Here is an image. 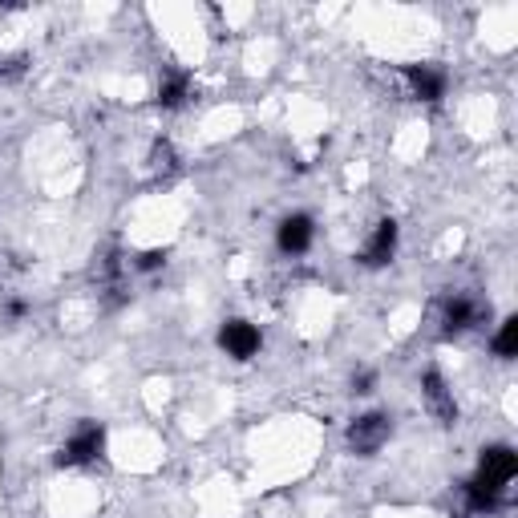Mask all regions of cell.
I'll return each mask as SVG.
<instances>
[{
    "instance_id": "7a4b0ae2",
    "label": "cell",
    "mask_w": 518,
    "mask_h": 518,
    "mask_svg": "<svg viewBox=\"0 0 518 518\" xmlns=\"http://www.w3.org/2000/svg\"><path fill=\"white\" fill-rule=\"evenodd\" d=\"M388 434H393V417H388V413H381V409L365 413V417H357L349 426V450L360 457H373L388 442Z\"/></svg>"
},
{
    "instance_id": "30bf717a",
    "label": "cell",
    "mask_w": 518,
    "mask_h": 518,
    "mask_svg": "<svg viewBox=\"0 0 518 518\" xmlns=\"http://www.w3.org/2000/svg\"><path fill=\"white\" fill-rule=\"evenodd\" d=\"M187 98H191V77L187 73H167L158 85V106L162 110H178L187 106Z\"/></svg>"
},
{
    "instance_id": "277c9868",
    "label": "cell",
    "mask_w": 518,
    "mask_h": 518,
    "mask_svg": "<svg viewBox=\"0 0 518 518\" xmlns=\"http://www.w3.org/2000/svg\"><path fill=\"white\" fill-rule=\"evenodd\" d=\"M219 344L227 349V357L252 360L255 352H259V344H264V336H259V328L247 324V321H227V324L219 328Z\"/></svg>"
},
{
    "instance_id": "52a82bcc",
    "label": "cell",
    "mask_w": 518,
    "mask_h": 518,
    "mask_svg": "<svg viewBox=\"0 0 518 518\" xmlns=\"http://www.w3.org/2000/svg\"><path fill=\"white\" fill-rule=\"evenodd\" d=\"M405 82H409L413 98H421V101L446 98V73L437 65H405Z\"/></svg>"
},
{
    "instance_id": "ba28073f",
    "label": "cell",
    "mask_w": 518,
    "mask_h": 518,
    "mask_svg": "<svg viewBox=\"0 0 518 518\" xmlns=\"http://www.w3.org/2000/svg\"><path fill=\"white\" fill-rule=\"evenodd\" d=\"M393 252H397V223L381 219V223H377V231H373V239H369L365 252H360L357 259L365 267H385L388 259H393Z\"/></svg>"
},
{
    "instance_id": "9a60e30c",
    "label": "cell",
    "mask_w": 518,
    "mask_h": 518,
    "mask_svg": "<svg viewBox=\"0 0 518 518\" xmlns=\"http://www.w3.org/2000/svg\"><path fill=\"white\" fill-rule=\"evenodd\" d=\"M162 264H167V255L162 252H142L138 255V272H158Z\"/></svg>"
},
{
    "instance_id": "8992f818",
    "label": "cell",
    "mask_w": 518,
    "mask_h": 518,
    "mask_svg": "<svg viewBox=\"0 0 518 518\" xmlns=\"http://www.w3.org/2000/svg\"><path fill=\"white\" fill-rule=\"evenodd\" d=\"M312 235H316V227H312V219H308V215H288V219L280 223V235H275V244H280L283 255H304L308 247H312Z\"/></svg>"
},
{
    "instance_id": "2e32d148",
    "label": "cell",
    "mask_w": 518,
    "mask_h": 518,
    "mask_svg": "<svg viewBox=\"0 0 518 518\" xmlns=\"http://www.w3.org/2000/svg\"><path fill=\"white\" fill-rule=\"evenodd\" d=\"M24 312H29V304H24V300H8V304H5V321H21Z\"/></svg>"
},
{
    "instance_id": "7c38bea8",
    "label": "cell",
    "mask_w": 518,
    "mask_h": 518,
    "mask_svg": "<svg viewBox=\"0 0 518 518\" xmlns=\"http://www.w3.org/2000/svg\"><path fill=\"white\" fill-rule=\"evenodd\" d=\"M175 167H178V154H175V146L162 138V142H154V150H150V170L154 175H175Z\"/></svg>"
},
{
    "instance_id": "5b68a950",
    "label": "cell",
    "mask_w": 518,
    "mask_h": 518,
    "mask_svg": "<svg viewBox=\"0 0 518 518\" xmlns=\"http://www.w3.org/2000/svg\"><path fill=\"white\" fill-rule=\"evenodd\" d=\"M421 388H426V401H429V409L437 413V421H442V426H454L457 421V401H454L450 385H446V377L437 373V369H429V373L421 377Z\"/></svg>"
},
{
    "instance_id": "9c48e42d",
    "label": "cell",
    "mask_w": 518,
    "mask_h": 518,
    "mask_svg": "<svg viewBox=\"0 0 518 518\" xmlns=\"http://www.w3.org/2000/svg\"><path fill=\"white\" fill-rule=\"evenodd\" d=\"M482 321V304L474 296H454L446 300V312H442V324H446V336H457L465 328H474Z\"/></svg>"
},
{
    "instance_id": "4fadbf2b",
    "label": "cell",
    "mask_w": 518,
    "mask_h": 518,
    "mask_svg": "<svg viewBox=\"0 0 518 518\" xmlns=\"http://www.w3.org/2000/svg\"><path fill=\"white\" fill-rule=\"evenodd\" d=\"M29 73V57H5V62H0V82H21V77Z\"/></svg>"
},
{
    "instance_id": "6da1fadb",
    "label": "cell",
    "mask_w": 518,
    "mask_h": 518,
    "mask_svg": "<svg viewBox=\"0 0 518 518\" xmlns=\"http://www.w3.org/2000/svg\"><path fill=\"white\" fill-rule=\"evenodd\" d=\"M514 474H518V454L511 446H486L482 462H478V474L462 486L465 506L478 514H494L498 506L506 503V486L514 482Z\"/></svg>"
},
{
    "instance_id": "3957f363",
    "label": "cell",
    "mask_w": 518,
    "mask_h": 518,
    "mask_svg": "<svg viewBox=\"0 0 518 518\" xmlns=\"http://www.w3.org/2000/svg\"><path fill=\"white\" fill-rule=\"evenodd\" d=\"M101 450H106V429L98 421H82V429L57 454V465H90L101 457Z\"/></svg>"
},
{
    "instance_id": "8fae6325",
    "label": "cell",
    "mask_w": 518,
    "mask_h": 518,
    "mask_svg": "<svg viewBox=\"0 0 518 518\" xmlns=\"http://www.w3.org/2000/svg\"><path fill=\"white\" fill-rule=\"evenodd\" d=\"M494 352L503 360L518 357V316H506L503 321V328H498V336H494Z\"/></svg>"
},
{
    "instance_id": "5bb4252c",
    "label": "cell",
    "mask_w": 518,
    "mask_h": 518,
    "mask_svg": "<svg viewBox=\"0 0 518 518\" xmlns=\"http://www.w3.org/2000/svg\"><path fill=\"white\" fill-rule=\"evenodd\" d=\"M373 385H377V373L373 369H360V373H352V393H373Z\"/></svg>"
}]
</instances>
